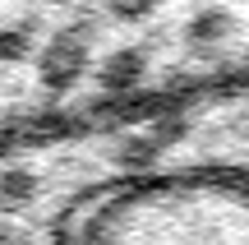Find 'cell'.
<instances>
[{"label":"cell","instance_id":"cell-1","mask_svg":"<svg viewBox=\"0 0 249 245\" xmlns=\"http://www.w3.org/2000/svg\"><path fill=\"white\" fill-rule=\"evenodd\" d=\"M102 5V19L111 23H143L161 9V0H97Z\"/></svg>","mask_w":249,"mask_h":245}]
</instances>
